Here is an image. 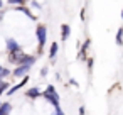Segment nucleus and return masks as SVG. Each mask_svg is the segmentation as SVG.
<instances>
[{"label":"nucleus","mask_w":123,"mask_h":115,"mask_svg":"<svg viewBox=\"0 0 123 115\" xmlns=\"http://www.w3.org/2000/svg\"><path fill=\"white\" fill-rule=\"evenodd\" d=\"M42 98L47 103H51L54 107V110L56 108H61V98H59V93L56 91V86L54 85H47L46 86V90L42 91Z\"/></svg>","instance_id":"obj_1"},{"label":"nucleus","mask_w":123,"mask_h":115,"mask_svg":"<svg viewBox=\"0 0 123 115\" xmlns=\"http://www.w3.org/2000/svg\"><path fill=\"white\" fill-rule=\"evenodd\" d=\"M36 39H37L39 53H42L44 47H46V42H47V27L44 24H37V27H36Z\"/></svg>","instance_id":"obj_2"},{"label":"nucleus","mask_w":123,"mask_h":115,"mask_svg":"<svg viewBox=\"0 0 123 115\" xmlns=\"http://www.w3.org/2000/svg\"><path fill=\"white\" fill-rule=\"evenodd\" d=\"M25 58H27V53H25L24 49H19V51H15V53H9V54H7V63L12 64L14 68H17V66L24 64Z\"/></svg>","instance_id":"obj_3"},{"label":"nucleus","mask_w":123,"mask_h":115,"mask_svg":"<svg viewBox=\"0 0 123 115\" xmlns=\"http://www.w3.org/2000/svg\"><path fill=\"white\" fill-rule=\"evenodd\" d=\"M31 64H20V66H17V68H14L12 69V76L14 78H25L27 74H29V71H31Z\"/></svg>","instance_id":"obj_4"},{"label":"nucleus","mask_w":123,"mask_h":115,"mask_svg":"<svg viewBox=\"0 0 123 115\" xmlns=\"http://www.w3.org/2000/svg\"><path fill=\"white\" fill-rule=\"evenodd\" d=\"M5 49H7V54H9V53H15V51L22 49V46L19 44L17 39H14V37H7V39H5Z\"/></svg>","instance_id":"obj_5"},{"label":"nucleus","mask_w":123,"mask_h":115,"mask_svg":"<svg viewBox=\"0 0 123 115\" xmlns=\"http://www.w3.org/2000/svg\"><path fill=\"white\" fill-rule=\"evenodd\" d=\"M27 83H29V74H27L25 78H22V80H20V81H19L17 85L10 86V88H9V91H7L5 95H7V96H12V95H15V93H17L19 90H22V88H24V86H25Z\"/></svg>","instance_id":"obj_6"},{"label":"nucleus","mask_w":123,"mask_h":115,"mask_svg":"<svg viewBox=\"0 0 123 115\" xmlns=\"http://www.w3.org/2000/svg\"><path fill=\"white\" fill-rule=\"evenodd\" d=\"M25 96L29 100H37L39 96H42V91L39 90V86H31L25 90Z\"/></svg>","instance_id":"obj_7"},{"label":"nucleus","mask_w":123,"mask_h":115,"mask_svg":"<svg viewBox=\"0 0 123 115\" xmlns=\"http://www.w3.org/2000/svg\"><path fill=\"white\" fill-rule=\"evenodd\" d=\"M69 36H71V26L69 24H62L61 26V41H68L69 39Z\"/></svg>","instance_id":"obj_8"},{"label":"nucleus","mask_w":123,"mask_h":115,"mask_svg":"<svg viewBox=\"0 0 123 115\" xmlns=\"http://www.w3.org/2000/svg\"><path fill=\"white\" fill-rule=\"evenodd\" d=\"M57 53H59V44H57V42H52V44H51V47H49V59H51L52 63H54V59H56Z\"/></svg>","instance_id":"obj_9"},{"label":"nucleus","mask_w":123,"mask_h":115,"mask_svg":"<svg viewBox=\"0 0 123 115\" xmlns=\"http://www.w3.org/2000/svg\"><path fill=\"white\" fill-rule=\"evenodd\" d=\"M15 10H19V12H22V14H25V15H27V17H29L31 20H37V19H36V15H34V14L31 12V9H29V7H25V5H20V7H15Z\"/></svg>","instance_id":"obj_10"},{"label":"nucleus","mask_w":123,"mask_h":115,"mask_svg":"<svg viewBox=\"0 0 123 115\" xmlns=\"http://www.w3.org/2000/svg\"><path fill=\"white\" fill-rule=\"evenodd\" d=\"M12 112V103L10 101H4L2 107H0V115H10Z\"/></svg>","instance_id":"obj_11"},{"label":"nucleus","mask_w":123,"mask_h":115,"mask_svg":"<svg viewBox=\"0 0 123 115\" xmlns=\"http://www.w3.org/2000/svg\"><path fill=\"white\" fill-rule=\"evenodd\" d=\"M9 88H10V83L7 80H0V96H2L4 93H7Z\"/></svg>","instance_id":"obj_12"},{"label":"nucleus","mask_w":123,"mask_h":115,"mask_svg":"<svg viewBox=\"0 0 123 115\" xmlns=\"http://www.w3.org/2000/svg\"><path fill=\"white\" fill-rule=\"evenodd\" d=\"M9 76H12V71H10V68L4 66L2 69H0V80H7Z\"/></svg>","instance_id":"obj_13"},{"label":"nucleus","mask_w":123,"mask_h":115,"mask_svg":"<svg viewBox=\"0 0 123 115\" xmlns=\"http://www.w3.org/2000/svg\"><path fill=\"white\" fill-rule=\"evenodd\" d=\"M115 41H116V44H118V46H123V27H120V29H118Z\"/></svg>","instance_id":"obj_14"},{"label":"nucleus","mask_w":123,"mask_h":115,"mask_svg":"<svg viewBox=\"0 0 123 115\" xmlns=\"http://www.w3.org/2000/svg\"><path fill=\"white\" fill-rule=\"evenodd\" d=\"M27 0H7L9 5H14V7H20V5H25Z\"/></svg>","instance_id":"obj_15"},{"label":"nucleus","mask_w":123,"mask_h":115,"mask_svg":"<svg viewBox=\"0 0 123 115\" xmlns=\"http://www.w3.org/2000/svg\"><path fill=\"white\" fill-rule=\"evenodd\" d=\"M31 7H32V9H37V10H41V9H42V5L37 2V0H31Z\"/></svg>","instance_id":"obj_16"},{"label":"nucleus","mask_w":123,"mask_h":115,"mask_svg":"<svg viewBox=\"0 0 123 115\" xmlns=\"http://www.w3.org/2000/svg\"><path fill=\"white\" fill-rule=\"evenodd\" d=\"M47 73H49V68H47V66H44V68L41 69V76H42V78H46V76H47Z\"/></svg>","instance_id":"obj_17"},{"label":"nucleus","mask_w":123,"mask_h":115,"mask_svg":"<svg viewBox=\"0 0 123 115\" xmlns=\"http://www.w3.org/2000/svg\"><path fill=\"white\" fill-rule=\"evenodd\" d=\"M86 61H88V69L91 71V69H93V64H94V61H93V58H88Z\"/></svg>","instance_id":"obj_18"},{"label":"nucleus","mask_w":123,"mask_h":115,"mask_svg":"<svg viewBox=\"0 0 123 115\" xmlns=\"http://www.w3.org/2000/svg\"><path fill=\"white\" fill-rule=\"evenodd\" d=\"M79 115H86V108L84 107H79Z\"/></svg>","instance_id":"obj_19"},{"label":"nucleus","mask_w":123,"mask_h":115,"mask_svg":"<svg viewBox=\"0 0 123 115\" xmlns=\"http://www.w3.org/2000/svg\"><path fill=\"white\" fill-rule=\"evenodd\" d=\"M2 9H4V0H0V12H2Z\"/></svg>","instance_id":"obj_20"},{"label":"nucleus","mask_w":123,"mask_h":115,"mask_svg":"<svg viewBox=\"0 0 123 115\" xmlns=\"http://www.w3.org/2000/svg\"><path fill=\"white\" fill-rule=\"evenodd\" d=\"M121 19H123V10H121Z\"/></svg>","instance_id":"obj_21"},{"label":"nucleus","mask_w":123,"mask_h":115,"mask_svg":"<svg viewBox=\"0 0 123 115\" xmlns=\"http://www.w3.org/2000/svg\"><path fill=\"white\" fill-rule=\"evenodd\" d=\"M2 103H4V101H0V107H2Z\"/></svg>","instance_id":"obj_22"},{"label":"nucleus","mask_w":123,"mask_h":115,"mask_svg":"<svg viewBox=\"0 0 123 115\" xmlns=\"http://www.w3.org/2000/svg\"><path fill=\"white\" fill-rule=\"evenodd\" d=\"M2 68H4V66H2V64H0V69H2Z\"/></svg>","instance_id":"obj_23"},{"label":"nucleus","mask_w":123,"mask_h":115,"mask_svg":"<svg viewBox=\"0 0 123 115\" xmlns=\"http://www.w3.org/2000/svg\"><path fill=\"white\" fill-rule=\"evenodd\" d=\"M61 115H64V112H61Z\"/></svg>","instance_id":"obj_24"}]
</instances>
